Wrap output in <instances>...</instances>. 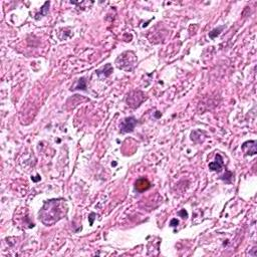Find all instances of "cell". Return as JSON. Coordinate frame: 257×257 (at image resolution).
I'll return each mask as SVG.
<instances>
[{
  "mask_svg": "<svg viewBox=\"0 0 257 257\" xmlns=\"http://www.w3.org/2000/svg\"><path fill=\"white\" fill-rule=\"evenodd\" d=\"M65 200H49L44 203L42 210L39 212V218L46 226H49L62 219L66 212V207L64 206Z\"/></svg>",
  "mask_w": 257,
  "mask_h": 257,
  "instance_id": "obj_1",
  "label": "cell"
},
{
  "mask_svg": "<svg viewBox=\"0 0 257 257\" xmlns=\"http://www.w3.org/2000/svg\"><path fill=\"white\" fill-rule=\"evenodd\" d=\"M137 119L134 117H128L126 118L123 122L121 123V132L122 133H131L134 131L135 127L137 125Z\"/></svg>",
  "mask_w": 257,
  "mask_h": 257,
  "instance_id": "obj_2",
  "label": "cell"
},
{
  "mask_svg": "<svg viewBox=\"0 0 257 257\" xmlns=\"http://www.w3.org/2000/svg\"><path fill=\"white\" fill-rule=\"evenodd\" d=\"M222 167H223V159H222L221 155L217 154L216 155V158H215V162H212L209 164V169L211 171L220 172Z\"/></svg>",
  "mask_w": 257,
  "mask_h": 257,
  "instance_id": "obj_3",
  "label": "cell"
},
{
  "mask_svg": "<svg viewBox=\"0 0 257 257\" xmlns=\"http://www.w3.org/2000/svg\"><path fill=\"white\" fill-rule=\"evenodd\" d=\"M150 186H151L150 182L145 178L139 179V180L136 182V184H135V188H136V190L139 191V192H144V191L148 190V189L150 188Z\"/></svg>",
  "mask_w": 257,
  "mask_h": 257,
  "instance_id": "obj_4",
  "label": "cell"
},
{
  "mask_svg": "<svg viewBox=\"0 0 257 257\" xmlns=\"http://www.w3.org/2000/svg\"><path fill=\"white\" fill-rule=\"evenodd\" d=\"M112 72H113V67H112V65L110 64H106L103 68L97 69V74L99 75V76H105V77L111 75Z\"/></svg>",
  "mask_w": 257,
  "mask_h": 257,
  "instance_id": "obj_5",
  "label": "cell"
},
{
  "mask_svg": "<svg viewBox=\"0 0 257 257\" xmlns=\"http://www.w3.org/2000/svg\"><path fill=\"white\" fill-rule=\"evenodd\" d=\"M74 89H83V91L87 89V83H85V77H81V78L78 79V83H77V85H75Z\"/></svg>",
  "mask_w": 257,
  "mask_h": 257,
  "instance_id": "obj_6",
  "label": "cell"
},
{
  "mask_svg": "<svg viewBox=\"0 0 257 257\" xmlns=\"http://www.w3.org/2000/svg\"><path fill=\"white\" fill-rule=\"evenodd\" d=\"M223 29H224V26H220V27H218V28H215V29H213L211 32H210L209 36L212 38V39H214V38H216L218 35H219L220 32H221Z\"/></svg>",
  "mask_w": 257,
  "mask_h": 257,
  "instance_id": "obj_7",
  "label": "cell"
},
{
  "mask_svg": "<svg viewBox=\"0 0 257 257\" xmlns=\"http://www.w3.org/2000/svg\"><path fill=\"white\" fill-rule=\"evenodd\" d=\"M178 214H179V216H182V218H187V216H188V214H187V212L185 211V209L181 210Z\"/></svg>",
  "mask_w": 257,
  "mask_h": 257,
  "instance_id": "obj_8",
  "label": "cell"
},
{
  "mask_svg": "<svg viewBox=\"0 0 257 257\" xmlns=\"http://www.w3.org/2000/svg\"><path fill=\"white\" fill-rule=\"evenodd\" d=\"M178 224H179V221L177 219H173L172 221L170 222V226H171V227H176Z\"/></svg>",
  "mask_w": 257,
  "mask_h": 257,
  "instance_id": "obj_9",
  "label": "cell"
},
{
  "mask_svg": "<svg viewBox=\"0 0 257 257\" xmlns=\"http://www.w3.org/2000/svg\"><path fill=\"white\" fill-rule=\"evenodd\" d=\"M232 176H233V174H232L231 172H227V174L224 175L223 177H221V179L222 180H225V179H227V178H231Z\"/></svg>",
  "mask_w": 257,
  "mask_h": 257,
  "instance_id": "obj_10",
  "label": "cell"
},
{
  "mask_svg": "<svg viewBox=\"0 0 257 257\" xmlns=\"http://www.w3.org/2000/svg\"><path fill=\"white\" fill-rule=\"evenodd\" d=\"M93 216H95V213H91V215H89V224H91V225H93V219H95Z\"/></svg>",
  "mask_w": 257,
  "mask_h": 257,
  "instance_id": "obj_11",
  "label": "cell"
}]
</instances>
